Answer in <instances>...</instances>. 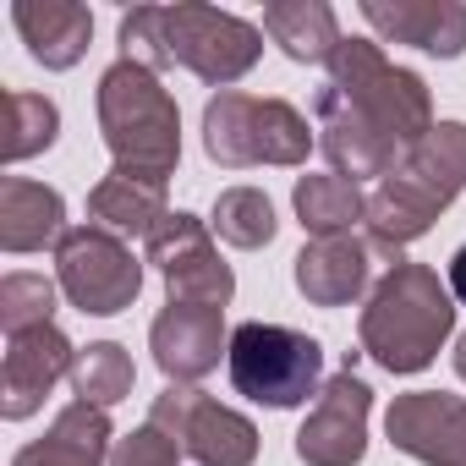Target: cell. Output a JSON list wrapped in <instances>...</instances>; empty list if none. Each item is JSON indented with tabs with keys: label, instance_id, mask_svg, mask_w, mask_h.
I'll return each instance as SVG.
<instances>
[{
	"label": "cell",
	"instance_id": "6da1fadb",
	"mask_svg": "<svg viewBox=\"0 0 466 466\" xmlns=\"http://www.w3.org/2000/svg\"><path fill=\"white\" fill-rule=\"evenodd\" d=\"M319 148L346 181H384L395 154H411L439 121L433 94L417 72L395 66L373 39H340L329 83L313 94Z\"/></svg>",
	"mask_w": 466,
	"mask_h": 466
},
{
	"label": "cell",
	"instance_id": "7a4b0ae2",
	"mask_svg": "<svg viewBox=\"0 0 466 466\" xmlns=\"http://www.w3.org/2000/svg\"><path fill=\"white\" fill-rule=\"evenodd\" d=\"M264 56V34L230 12L214 6H137L121 17V61H137L148 72L181 66L208 88H230L237 77H248Z\"/></svg>",
	"mask_w": 466,
	"mask_h": 466
},
{
	"label": "cell",
	"instance_id": "3957f363",
	"mask_svg": "<svg viewBox=\"0 0 466 466\" xmlns=\"http://www.w3.org/2000/svg\"><path fill=\"white\" fill-rule=\"evenodd\" d=\"M466 192V121H439L368 198V248L390 269Z\"/></svg>",
	"mask_w": 466,
	"mask_h": 466
},
{
	"label": "cell",
	"instance_id": "277c9868",
	"mask_svg": "<svg viewBox=\"0 0 466 466\" xmlns=\"http://www.w3.org/2000/svg\"><path fill=\"white\" fill-rule=\"evenodd\" d=\"M455 329V297L450 286H439V269L400 258L368 297L362 319H357V340L362 351L384 368V373H422L439 346Z\"/></svg>",
	"mask_w": 466,
	"mask_h": 466
},
{
	"label": "cell",
	"instance_id": "5b68a950",
	"mask_svg": "<svg viewBox=\"0 0 466 466\" xmlns=\"http://www.w3.org/2000/svg\"><path fill=\"white\" fill-rule=\"evenodd\" d=\"M99 132L105 148L116 159V170L127 176H148V181H170L181 165V110L170 99V88L159 83V72L137 66V61H116L99 77Z\"/></svg>",
	"mask_w": 466,
	"mask_h": 466
},
{
	"label": "cell",
	"instance_id": "8992f818",
	"mask_svg": "<svg viewBox=\"0 0 466 466\" xmlns=\"http://www.w3.org/2000/svg\"><path fill=\"white\" fill-rule=\"evenodd\" d=\"M313 148L308 116L286 99H258L242 88H225L203 105V154L219 170L248 165H302Z\"/></svg>",
	"mask_w": 466,
	"mask_h": 466
},
{
	"label": "cell",
	"instance_id": "52a82bcc",
	"mask_svg": "<svg viewBox=\"0 0 466 466\" xmlns=\"http://www.w3.org/2000/svg\"><path fill=\"white\" fill-rule=\"evenodd\" d=\"M225 362H230L237 395H248L269 411H291L308 395L319 400V390H324V346L286 324H264V319L242 324L230 335Z\"/></svg>",
	"mask_w": 466,
	"mask_h": 466
},
{
	"label": "cell",
	"instance_id": "ba28073f",
	"mask_svg": "<svg viewBox=\"0 0 466 466\" xmlns=\"http://www.w3.org/2000/svg\"><path fill=\"white\" fill-rule=\"evenodd\" d=\"M56 286L66 291V302L88 319H116L137 302L143 291V264L132 258V248L99 225H72L61 248H56Z\"/></svg>",
	"mask_w": 466,
	"mask_h": 466
},
{
	"label": "cell",
	"instance_id": "9c48e42d",
	"mask_svg": "<svg viewBox=\"0 0 466 466\" xmlns=\"http://www.w3.org/2000/svg\"><path fill=\"white\" fill-rule=\"evenodd\" d=\"M148 422L165 439H176V450L192 455L198 466H253L258 461V428L192 384H170L148 406Z\"/></svg>",
	"mask_w": 466,
	"mask_h": 466
},
{
	"label": "cell",
	"instance_id": "30bf717a",
	"mask_svg": "<svg viewBox=\"0 0 466 466\" xmlns=\"http://www.w3.org/2000/svg\"><path fill=\"white\" fill-rule=\"evenodd\" d=\"M148 264L159 269V280L170 286V302H203V308H225L237 297V275L219 258L208 225L187 208H176L154 237H148Z\"/></svg>",
	"mask_w": 466,
	"mask_h": 466
},
{
	"label": "cell",
	"instance_id": "8fae6325",
	"mask_svg": "<svg viewBox=\"0 0 466 466\" xmlns=\"http://www.w3.org/2000/svg\"><path fill=\"white\" fill-rule=\"evenodd\" d=\"M368 411H373V390L357 379L346 357V368L324 379L313 411L297 428V461L302 466H357L368 455Z\"/></svg>",
	"mask_w": 466,
	"mask_h": 466
},
{
	"label": "cell",
	"instance_id": "7c38bea8",
	"mask_svg": "<svg viewBox=\"0 0 466 466\" xmlns=\"http://www.w3.org/2000/svg\"><path fill=\"white\" fill-rule=\"evenodd\" d=\"M384 433L400 455L422 466H466V400L444 390L395 395L384 411Z\"/></svg>",
	"mask_w": 466,
	"mask_h": 466
},
{
	"label": "cell",
	"instance_id": "4fadbf2b",
	"mask_svg": "<svg viewBox=\"0 0 466 466\" xmlns=\"http://www.w3.org/2000/svg\"><path fill=\"white\" fill-rule=\"evenodd\" d=\"M72 368H77V346L56 324L6 335V362H0V417L6 422L34 417L45 406V395L61 379H72Z\"/></svg>",
	"mask_w": 466,
	"mask_h": 466
},
{
	"label": "cell",
	"instance_id": "5bb4252c",
	"mask_svg": "<svg viewBox=\"0 0 466 466\" xmlns=\"http://www.w3.org/2000/svg\"><path fill=\"white\" fill-rule=\"evenodd\" d=\"M148 351L159 362V373L170 384H198L219 368V351H230L225 335V308H203V302H165L154 329H148Z\"/></svg>",
	"mask_w": 466,
	"mask_h": 466
},
{
	"label": "cell",
	"instance_id": "9a60e30c",
	"mask_svg": "<svg viewBox=\"0 0 466 466\" xmlns=\"http://www.w3.org/2000/svg\"><path fill=\"white\" fill-rule=\"evenodd\" d=\"M362 23L390 39L411 45L422 56L455 61L466 50V6L461 0H362Z\"/></svg>",
	"mask_w": 466,
	"mask_h": 466
},
{
	"label": "cell",
	"instance_id": "2e32d148",
	"mask_svg": "<svg viewBox=\"0 0 466 466\" xmlns=\"http://www.w3.org/2000/svg\"><path fill=\"white\" fill-rule=\"evenodd\" d=\"M297 291L313 302V308H346L368 291V275H373V248L357 242V237H313L302 253H297Z\"/></svg>",
	"mask_w": 466,
	"mask_h": 466
},
{
	"label": "cell",
	"instance_id": "e0dca14e",
	"mask_svg": "<svg viewBox=\"0 0 466 466\" xmlns=\"http://www.w3.org/2000/svg\"><path fill=\"white\" fill-rule=\"evenodd\" d=\"M12 23L45 72H72L94 39V12L77 6V0H17Z\"/></svg>",
	"mask_w": 466,
	"mask_h": 466
},
{
	"label": "cell",
	"instance_id": "ac0fdd59",
	"mask_svg": "<svg viewBox=\"0 0 466 466\" xmlns=\"http://www.w3.org/2000/svg\"><path fill=\"white\" fill-rule=\"evenodd\" d=\"M66 203L56 187L28 181V176H6L0 181V248L6 253H45L61 248L66 237Z\"/></svg>",
	"mask_w": 466,
	"mask_h": 466
},
{
	"label": "cell",
	"instance_id": "d6986e66",
	"mask_svg": "<svg viewBox=\"0 0 466 466\" xmlns=\"http://www.w3.org/2000/svg\"><path fill=\"white\" fill-rule=\"evenodd\" d=\"M110 417L88 400L61 406V417L45 428V439L23 444L12 466H110Z\"/></svg>",
	"mask_w": 466,
	"mask_h": 466
},
{
	"label": "cell",
	"instance_id": "ffe728a7",
	"mask_svg": "<svg viewBox=\"0 0 466 466\" xmlns=\"http://www.w3.org/2000/svg\"><path fill=\"white\" fill-rule=\"evenodd\" d=\"M170 219L165 208V181H148V176H127V170H110L94 192H88V225L110 230V237H154V230Z\"/></svg>",
	"mask_w": 466,
	"mask_h": 466
},
{
	"label": "cell",
	"instance_id": "44dd1931",
	"mask_svg": "<svg viewBox=\"0 0 466 466\" xmlns=\"http://www.w3.org/2000/svg\"><path fill=\"white\" fill-rule=\"evenodd\" d=\"M264 34L297 61V66H329L340 50V23L324 0H275L264 6Z\"/></svg>",
	"mask_w": 466,
	"mask_h": 466
},
{
	"label": "cell",
	"instance_id": "7402d4cb",
	"mask_svg": "<svg viewBox=\"0 0 466 466\" xmlns=\"http://www.w3.org/2000/svg\"><path fill=\"white\" fill-rule=\"evenodd\" d=\"M291 203H297L302 230H313V237H351V225L368 219V198L346 176H302Z\"/></svg>",
	"mask_w": 466,
	"mask_h": 466
},
{
	"label": "cell",
	"instance_id": "603a6c76",
	"mask_svg": "<svg viewBox=\"0 0 466 466\" xmlns=\"http://www.w3.org/2000/svg\"><path fill=\"white\" fill-rule=\"evenodd\" d=\"M0 116H6V121H0V159H6V165L34 159V154H45L61 137V110L45 94L6 88V94H0Z\"/></svg>",
	"mask_w": 466,
	"mask_h": 466
},
{
	"label": "cell",
	"instance_id": "cb8c5ba5",
	"mask_svg": "<svg viewBox=\"0 0 466 466\" xmlns=\"http://www.w3.org/2000/svg\"><path fill=\"white\" fill-rule=\"evenodd\" d=\"M132 384H137V368H132L127 346L94 340L88 351H77V368H72V395H77V400L110 411V406H121V400L132 395Z\"/></svg>",
	"mask_w": 466,
	"mask_h": 466
},
{
	"label": "cell",
	"instance_id": "d4e9b609",
	"mask_svg": "<svg viewBox=\"0 0 466 466\" xmlns=\"http://www.w3.org/2000/svg\"><path fill=\"white\" fill-rule=\"evenodd\" d=\"M214 230H219V242L242 248V253L269 248L275 230H280L269 192H258V187H225V192L214 198Z\"/></svg>",
	"mask_w": 466,
	"mask_h": 466
},
{
	"label": "cell",
	"instance_id": "484cf974",
	"mask_svg": "<svg viewBox=\"0 0 466 466\" xmlns=\"http://www.w3.org/2000/svg\"><path fill=\"white\" fill-rule=\"evenodd\" d=\"M50 313H56V286L45 275H6L0 280V329L6 335L39 329V324H50Z\"/></svg>",
	"mask_w": 466,
	"mask_h": 466
},
{
	"label": "cell",
	"instance_id": "4316f807",
	"mask_svg": "<svg viewBox=\"0 0 466 466\" xmlns=\"http://www.w3.org/2000/svg\"><path fill=\"white\" fill-rule=\"evenodd\" d=\"M110 466H181V450H176V439H165L154 422H143L137 433L116 439Z\"/></svg>",
	"mask_w": 466,
	"mask_h": 466
},
{
	"label": "cell",
	"instance_id": "83f0119b",
	"mask_svg": "<svg viewBox=\"0 0 466 466\" xmlns=\"http://www.w3.org/2000/svg\"><path fill=\"white\" fill-rule=\"evenodd\" d=\"M444 286H450V297L466 308V248H455V258H450V280H444Z\"/></svg>",
	"mask_w": 466,
	"mask_h": 466
},
{
	"label": "cell",
	"instance_id": "f1b7e54d",
	"mask_svg": "<svg viewBox=\"0 0 466 466\" xmlns=\"http://www.w3.org/2000/svg\"><path fill=\"white\" fill-rule=\"evenodd\" d=\"M455 373H461V379H466V335H461V340H455Z\"/></svg>",
	"mask_w": 466,
	"mask_h": 466
}]
</instances>
